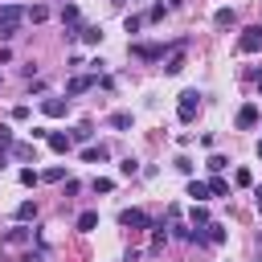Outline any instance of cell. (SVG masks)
Segmentation results:
<instances>
[{"mask_svg": "<svg viewBox=\"0 0 262 262\" xmlns=\"http://www.w3.org/2000/svg\"><path fill=\"white\" fill-rule=\"evenodd\" d=\"M29 20V8H20V4H0V41H8V37H16V29Z\"/></svg>", "mask_w": 262, "mask_h": 262, "instance_id": "6da1fadb", "label": "cell"}, {"mask_svg": "<svg viewBox=\"0 0 262 262\" xmlns=\"http://www.w3.org/2000/svg\"><path fill=\"white\" fill-rule=\"evenodd\" d=\"M196 111H201V94H196V90H184V94H180V102H176L180 123H192V119H196Z\"/></svg>", "mask_w": 262, "mask_h": 262, "instance_id": "7a4b0ae2", "label": "cell"}, {"mask_svg": "<svg viewBox=\"0 0 262 262\" xmlns=\"http://www.w3.org/2000/svg\"><path fill=\"white\" fill-rule=\"evenodd\" d=\"M237 49H242V53H258V49H262V25H250V29H242V37H237Z\"/></svg>", "mask_w": 262, "mask_h": 262, "instance_id": "3957f363", "label": "cell"}, {"mask_svg": "<svg viewBox=\"0 0 262 262\" xmlns=\"http://www.w3.org/2000/svg\"><path fill=\"white\" fill-rule=\"evenodd\" d=\"M119 225H127V229H151V217L143 209H123L119 213Z\"/></svg>", "mask_w": 262, "mask_h": 262, "instance_id": "277c9868", "label": "cell"}, {"mask_svg": "<svg viewBox=\"0 0 262 262\" xmlns=\"http://www.w3.org/2000/svg\"><path fill=\"white\" fill-rule=\"evenodd\" d=\"M41 111H45L49 119H61V115L70 111V98H45V102H41Z\"/></svg>", "mask_w": 262, "mask_h": 262, "instance_id": "5b68a950", "label": "cell"}, {"mask_svg": "<svg viewBox=\"0 0 262 262\" xmlns=\"http://www.w3.org/2000/svg\"><path fill=\"white\" fill-rule=\"evenodd\" d=\"M131 53L143 61H156V57H164V45H131Z\"/></svg>", "mask_w": 262, "mask_h": 262, "instance_id": "8992f818", "label": "cell"}, {"mask_svg": "<svg viewBox=\"0 0 262 262\" xmlns=\"http://www.w3.org/2000/svg\"><path fill=\"white\" fill-rule=\"evenodd\" d=\"M90 86H94V74H78V78H70L66 94H82V90H90Z\"/></svg>", "mask_w": 262, "mask_h": 262, "instance_id": "52a82bcc", "label": "cell"}, {"mask_svg": "<svg viewBox=\"0 0 262 262\" xmlns=\"http://www.w3.org/2000/svg\"><path fill=\"white\" fill-rule=\"evenodd\" d=\"M254 123H258V106H254V102H246V106L237 111V127L246 131V127H254Z\"/></svg>", "mask_w": 262, "mask_h": 262, "instance_id": "ba28073f", "label": "cell"}, {"mask_svg": "<svg viewBox=\"0 0 262 262\" xmlns=\"http://www.w3.org/2000/svg\"><path fill=\"white\" fill-rule=\"evenodd\" d=\"M213 25H217V29H233V25H237L233 8H217V12H213Z\"/></svg>", "mask_w": 262, "mask_h": 262, "instance_id": "9c48e42d", "label": "cell"}, {"mask_svg": "<svg viewBox=\"0 0 262 262\" xmlns=\"http://www.w3.org/2000/svg\"><path fill=\"white\" fill-rule=\"evenodd\" d=\"M45 143H49V147H53V151H61V156H66V151H70V143H74V139H70V135H61V131H49V139H45Z\"/></svg>", "mask_w": 262, "mask_h": 262, "instance_id": "30bf717a", "label": "cell"}, {"mask_svg": "<svg viewBox=\"0 0 262 262\" xmlns=\"http://www.w3.org/2000/svg\"><path fill=\"white\" fill-rule=\"evenodd\" d=\"M106 156H111V147H106V143H98V147H86V151H82V160H86V164H102Z\"/></svg>", "mask_w": 262, "mask_h": 262, "instance_id": "8fae6325", "label": "cell"}, {"mask_svg": "<svg viewBox=\"0 0 262 262\" xmlns=\"http://www.w3.org/2000/svg\"><path fill=\"white\" fill-rule=\"evenodd\" d=\"M188 196H192V201L201 205V201H209L213 192H209V184H205V180H188Z\"/></svg>", "mask_w": 262, "mask_h": 262, "instance_id": "7c38bea8", "label": "cell"}, {"mask_svg": "<svg viewBox=\"0 0 262 262\" xmlns=\"http://www.w3.org/2000/svg\"><path fill=\"white\" fill-rule=\"evenodd\" d=\"M33 217H37V205H33V201H20V205H16V221L25 225V221H33Z\"/></svg>", "mask_w": 262, "mask_h": 262, "instance_id": "4fadbf2b", "label": "cell"}, {"mask_svg": "<svg viewBox=\"0 0 262 262\" xmlns=\"http://www.w3.org/2000/svg\"><path fill=\"white\" fill-rule=\"evenodd\" d=\"M111 127H115V131H127V127H131V111H115V115H111Z\"/></svg>", "mask_w": 262, "mask_h": 262, "instance_id": "5bb4252c", "label": "cell"}, {"mask_svg": "<svg viewBox=\"0 0 262 262\" xmlns=\"http://www.w3.org/2000/svg\"><path fill=\"white\" fill-rule=\"evenodd\" d=\"M12 156L16 160H37V147L33 143H12Z\"/></svg>", "mask_w": 262, "mask_h": 262, "instance_id": "9a60e30c", "label": "cell"}, {"mask_svg": "<svg viewBox=\"0 0 262 262\" xmlns=\"http://www.w3.org/2000/svg\"><path fill=\"white\" fill-rule=\"evenodd\" d=\"M78 37L94 45V41H102V29H98V25H82V33H78Z\"/></svg>", "mask_w": 262, "mask_h": 262, "instance_id": "2e32d148", "label": "cell"}, {"mask_svg": "<svg viewBox=\"0 0 262 262\" xmlns=\"http://www.w3.org/2000/svg\"><path fill=\"white\" fill-rule=\"evenodd\" d=\"M94 225H98V213H94V209L78 213V229H94Z\"/></svg>", "mask_w": 262, "mask_h": 262, "instance_id": "e0dca14e", "label": "cell"}, {"mask_svg": "<svg viewBox=\"0 0 262 262\" xmlns=\"http://www.w3.org/2000/svg\"><path fill=\"white\" fill-rule=\"evenodd\" d=\"M33 233H29V225H16V229H8L4 233V242H29Z\"/></svg>", "mask_w": 262, "mask_h": 262, "instance_id": "ac0fdd59", "label": "cell"}, {"mask_svg": "<svg viewBox=\"0 0 262 262\" xmlns=\"http://www.w3.org/2000/svg\"><path fill=\"white\" fill-rule=\"evenodd\" d=\"M164 70H168V74H180V70H184V53H172V57L164 61Z\"/></svg>", "mask_w": 262, "mask_h": 262, "instance_id": "d6986e66", "label": "cell"}, {"mask_svg": "<svg viewBox=\"0 0 262 262\" xmlns=\"http://www.w3.org/2000/svg\"><path fill=\"white\" fill-rule=\"evenodd\" d=\"M196 225H209V209L205 205H192V229Z\"/></svg>", "mask_w": 262, "mask_h": 262, "instance_id": "ffe728a7", "label": "cell"}, {"mask_svg": "<svg viewBox=\"0 0 262 262\" xmlns=\"http://www.w3.org/2000/svg\"><path fill=\"white\" fill-rule=\"evenodd\" d=\"M61 20H66L70 29H78V8H74V4H66V12H61ZM78 33H82V29H78Z\"/></svg>", "mask_w": 262, "mask_h": 262, "instance_id": "44dd1931", "label": "cell"}, {"mask_svg": "<svg viewBox=\"0 0 262 262\" xmlns=\"http://www.w3.org/2000/svg\"><path fill=\"white\" fill-rule=\"evenodd\" d=\"M225 168H229V160H225V156H209V172H213V176H217V172H225Z\"/></svg>", "mask_w": 262, "mask_h": 262, "instance_id": "7402d4cb", "label": "cell"}, {"mask_svg": "<svg viewBox=\"0 0 262 262\" xmlns=\"http://www.w3.org/2000/svg\"><path fill=\"white\" fill-rule=\"evenodd\" d=\"M90 188H94V192H111V188H115V180H111V176H94V184H90Z\"/></svg>", "mask_w": 262, "mask_h": 262, "instance_id": "603a6c76", "label": "cell"}, {"mask_svg": "<svg viewBox=\"0 0 262 262\" xmlns=\"http://www.w3.org/2000/svg\"><path fill=\"white\" fill-rule=\"evenodd\" d=\"M209 192H213V196H225V192H229V184H225L221 176H213V180H209Z\"/></svg>", "mask_w": 262, "mask_h": 262, "instance_id": "cb8c5ba5", "label": "cell"}, {"mask_svg": "<svg viewBox=\"0 0 262 262\" xmlns=\"http://www.w3.org/2000/svg\"><path fill=\"white\" fill-rule=\"evenodd\" d=\"M119 172H123V176H135V172H139V164H135V160H131V156H127V160H123V164H119Z\"/></svg>", "mask_w": 262, "mask_h": 262, "instance_id": "d4e9b609", "label": "cell"}, {"mask_svg": "<svg viewBox=\"0 0 262 262\" xmlns=\"http://www.w3.org/2000/svg\"><path fill=\"white\" fill-rule=\"evenodd\" d=\"M41 180V172H33V168H20V184H37Z\"/></svg>", "mask_w": 262, "mask_h": 262, "instance_id": "484cf974", "label": "cell"}, {"mask_svg": "<svg viewBox=\"0 0 262 262\" xmlns=\"http://www.w3.org/2000/svg\"><path fill=\"white\" fill-rule=\"evenodd\" d=\"M61 176H66V168H45V172H41V180H49V184L61 180Z\"/></svg>", "mask_w": 262, "mask_h": 262, "instance_id": "4316f807", "label": "cell"}, {"mask_svg": "<svg viewBox=\"0 0 262 262\" xmlns=\"http://www.w3.org/2000/svg\"><path fill=\"white\" fill-rule=\"evenodd\" d=\"M45 16H49V8H41V4H37V8H29V20H37V25H41Z\"/></svg>", "mask_w": 262, "mask_h": 262, "instance_id": "83f0119b", "label": "cell"}, {"mask_svg": "<svg viewBox=\"0 0 262 262\" xmlns=\"http://www.w3.org/2000/svg\"><path fill=\"white\" fill-rule=\"evenodd\" d=\"M233 180H237V184H242V188H246V184H254V176H250V172H246V168H237V172H233Z\"/></svg>", "mask_w": 262, "mask_h": 262, "instance_id": "f1b7e54d", "label": "cell"}, {"mask_svg": "<svg viewBox=\"0 0 262 262\" xmlns=\"http://www.w3.org/2000/svg\"><path fill=\"white\" fill-rule=\"evenodd\" d=\"M8 147H12V131H8V127H0V151H8Z\"/></svg>", "mask_w": 262, "mask_h": 262, "instance_id": "f546056e", "label": "cell"}, {"mask_svg": "<svg viewBox=\"0 0 262 262\" xmlns=\"http://www.w3.org/2000/svg\"><path fill=\"white\" fill-rule=\"evenodd\" d=\"M160 16H164V4H151V8H147V16H143V20H160Z\"/></svg>", "mask_w": 262, "mask_h": 262, "instance_id": "4dcf8cb0", "label": "cell"}, {"mask_svg": "<svg viewBox=\"0 0 262 262\" xmlns=\"http://www.w3.org/2000/svg\"><path fill=\"white\" fill-rule=\"evenodd\" d=\"M20 262H45V250H33V254H25Z\"/></svg>", "mask_w": 262, "mask_h": 262, "instance_id": "1f68e13d", "label": "cell"}, {"mask_svg": "<svg viewBox=\"0 0 262 262\" xmlns=\"http://www.w3.org/2000/svg\"><path fill=\"white\" fill-rule=\"evenodd\" d=\"M254 196H258V209H262V188H258V192H254Z\"/></svg>", "mask_w": 262, "mask_h": 262, "instance_id": "d6a6232c", "label": "cell"}, {"mask_svg": "<svg viewBox=\"0 0 262 262\" xmlns=\"http://www.w3.org/2000/svg\"><path fill=\"white\" fill-rule=\"evenodd\" d=\"M258 94H262V78H258Z\"/></svg>", "mask_w": 262, "mask_h": 262, "instance_id": "836d02e7", "label": "cell"}, {"mask_svg": "<svg viewBox=\"0 0 262 262\" xmlns=\"http://www.w3.org/2000/svg\"><path fill=\"white\" fill-rule=\"evenodd\" d=\"M258 156H262V143H258Z\"/></svg>", "mask_w": 262, "mask_h": 262, "instance_id": "e575fe53", "label": "cell"}]
</instances>
